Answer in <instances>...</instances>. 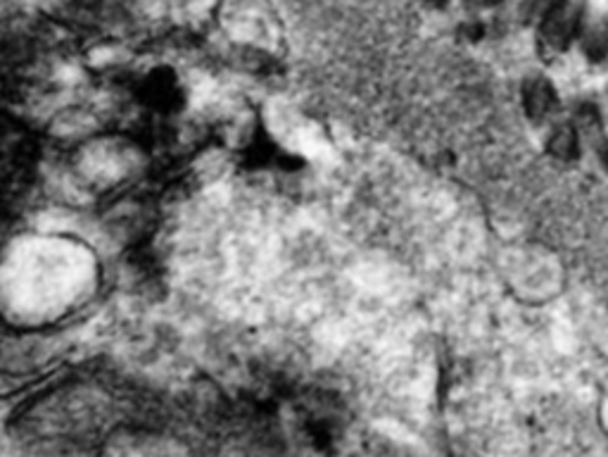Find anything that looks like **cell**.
<instances>
[{
	"label": "cell",
	"instance_id": "obj_3",
	"mask_svg": "<svg viewBox=\"0 0 608 457\" xmlns=\"http://www.w3.org/2000/svg\"><path fill=\"white\" fill-rule=\"evenodd\" d=\"M547 150L559 160H575L580 150L577 132L571 127V124H563V127H559L554 134H551Z\"/></svg>",
	"mask_w": 608,
	"mask_h": 457
},
{
	"label": "cell",
	"instance_id": "obj_1",
	"mask_svg": "<svg viewBox=\"0 0 608 457\" xmlns=\"http://www.w3.org/2000/svg\"><path fill=\"white\" fill-rule=\"evenodd\" d=\"M585 18L583 0H563L549 15L542 18L540 24V44L549 53H559L569 48L571 41L577 36L580 24Z\"/></svg>",
	"mask_w": 608,
	"mask_h": 457
},
{
	"label": "cell",
	"instance_id": "obj_8",
	"mask_svg": "<svg viewBox=\"0 0 608 457\" xmlns=\"http://www.w3.org/2000/svg\"><path fill=\"white\" fill-rule=\"evenodd\" d=\"M428 3H431V5H445L447 0H428Z\"/></svg>",
	"mask_w": 608,
	"mask_h": 457
},
{
	"label": "cell",
	"instance_id": "obj_7",
	"mask_svg": "<svg viewBox=\"0 0 608 457\" xmlns=\"http://www.w3.org/2000/svg\"><path fill=\"white\" fill-rule=\"evenodd\" d=\"M463 3L469 8H475V10H487V8L500 5L502 0H463Z\"/></svg>",
	"mask_w": 608,
	"mask_h": 457
},
{
	"label": "cell",
	"instance_id": "obj_5",
	"mask_svg": "<svg viewBox=\"0 0 608 457\" xmlns=\"http://www.w3.org/2000/svg\"><path fill=\"white\" fill-rule=\"evenodd\" d=\"M585 53L592 60H604L608 55V24H597L585 34Z\"/></svg>",
	"mask_w": 608,
	"mask_h": 457
},
{
	"label": "cell",
	"instance_id": "obj_9",
	"mask_svg": "<svg viewBox=\"0 0 608 457\" xmlns=\"http://www.w3.org/2000/svg\"><path fill=\"white\" fill-rule=\"evenodd\" d=\"M604 160H606V164H608V150H606V158H604Z\"/></svg>",
	"mask_w": 608,
	"mask_h": 457
},
{
	"label": "cell",
	"instance_id": "obj_2",
	"mask_svg": "<svg viewBox=\"0 0 608 457\" xmlns=\"http://www.w3.org/2000/svg\"><path fill=\"white\" fill-rule=\"evenodd\" d=\"M523 105L532 122H542L557 107V91L547 79L535 77L523 89Z\"/></svg>",
	"mask_w": 608,
	"mask_h": 457
},
{
	"label": "cell",
	"instance_id": "obj_4",
	"mask_svg": "<svg viewBox=\"0 0 608 457\" xmlns=\"http://www.w3.org/2000/svg\"><path fill=\"white\" fill-rule=\"evenodd\" d=\"M577 129L592 146H597V141H601V119H599L597 107L583 105L577 110Z\"/></svg>",
	"mask_w": 608,
	"mask_h": 457
},
{
	"label": "cell",
	"instance_id": "obj_6",
	"mask_svg": "<svg viewBox=\"0 0 608 457\" xmlns=\"http://www.w3.org/2000/svg\"><path fill=\"white\" fill-rule=\"evenodd\" d=\"M561 3H563V0H528L526 15L530 20H540L542 22V18L549 15V12L554 10L557 5H561Z\"/></svg>",
	"mask_w": 608,
	"mask_h": 457
}]
</instances>
